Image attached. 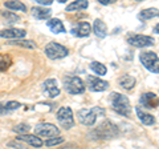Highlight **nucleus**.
<instances>
[{"label": "nucleus", "mask_w": 159, "mask_h": 149, "mask_svg": "<svg viewBox=\"0 0 159 149\" xmlns=\"http://www.w3.org/2000/svg\"><path fill=\"white\" fill-rule=\"evenodd\" d=\"M109 97H110V103H111L113 109L118 115H122L126 117L131 116V104L125 95L118 93V92H111Z\"/></svg>", "instance_id": "nucleus-1"}, {"label": "nucleus", "mask_w": 159, "mask_h": 149, "mask_svg": "<svg viewBox=\"0 0 159 149\" xmlns=\"http://www.w3.org/2000/svg\"><path fill=\"white\" fill-rule=\"evenodd\" d=\"M98 116H105V109L99 107H93V108H82L77 112V117L80 123L86 127L94 125Z\"/></svg>", "instance_id": "nucleus-2"}, {"label": "nucleus", "mask_w": 159, "mask_h": 149, "mask_svg": "<svg viewBox=\"0 0 159 149\" xmlns=\"http://www.w3.org/2000/svg\"><path fill=\"white\" fill-rule=\"evenodd\" d=\"M64 89L70 95H81L85 92V84L77 76H65L62 81Z\"/></svg>", "instance_id": "nucleus-3"}, {"label": "nucleus", "mask_w": 159, "mask_h": 149, "mask_svg": "<svg viewBox=\"0 0 159 149\" xmlns=\"http://www.w3.org/2000/svg\"><path fill=\"white\" fill-rule=\"evenodd\" d=\"M45 55L51 60H58V59H64L69 55V49L64 47L62 44H58L56 41H51L45 46Z\"/></svg>", "instance_id": "nucleus-4"}, {"label": "nucleus", "mask_w": 159, "mask_h": 149, "mask_svg": "<svg viewBox=\"0 0 159 149\" xmlns=\"http://www.w3.org/2000/svg\"><path fill=\"white\" fill-rule=\"evenodd\" d=\"M139 60L147 71L152 73H159V56L155 52L145 51L139 55Z\"/></svg>", "instance_id": "nucleus-5"}, {"label": "nucleus", "mask_w": 159, "mask_h": 149, "mask_svg": "<svg viewBox=\"0 0 159 149\" xmlns=\"http://www.w3.org/2000/svg\"><path fill=\"white\" fill-rule=\"evenodd\" d=\"M94 135H96V138L109 140V138H113L118 135V128L110 121H105L94 131Z\"/></svg>", "instance_id": "nucleus-6"}, {"label": "nucleus", "mask_w": 159, "mask_h": 149, "mask_svg": "<svg viewBox=\"0 0 159 149\" xmlns=\"http://www.w3.org/2000/svg\"><path fill=\"white\" fill-rule=\"evenodd\" d=\"M34 133H36V136H39V137L52 138V137L60 136V129L51 123H40L34 127Z\"/></svg>", "instance_id": "nucleus-7"}, {"label": "nucleus", "mask_w": 159, "mask_h": 149, "mask_svg": "<svg viewBox=\"0 0 159 149\" xmlns=\"http://www.w3.org/2000/svg\"><path fill=\"white\" fill-rule=\"evenodd\" d=\"M57 121L64 129H70L74 125L73 111L69 107H62L57 112Z\"/></svg>", "instance_id": "nucleus-8"}, {"label": "nucleus", "mask_w": 159, "mask_h": 149, "mask_svg": "<svg viewBox=\"0 0 159 149\" xmlns=\"http://www.w3.org/2000/svg\"><path fill=\"white\" fill-rule=\"evenodd\" d=\"M127 43L137 48H146L155 44V39L152 36H146V35H131L127 37Z\"/></svg>", "instance_id": "nucleus-9"}, {"label": "nucleus", "mask_w": 159, "mask_h": 149, "mask_svg": "<svg viewBox=\"0 0 159 149\" xmlns=\"http://www.w3.org/2000/svg\"><path fill=\"white\" fill-rule=\"evenodd\" d=\"M86 83H88V88L92 92H103L109 88V83L97 76H88Z\"/></svg>", "instance_id": "nucleus-10"}, {"label": "nucleus", "mask_w": 159, "mask_h": 149, "mask_svg": "<svg viewBox=\"0 0 159 149\" xmlns=\"http://www.w3.org/2000/svg\"><path fill=\"white\" fill-rule=\"evenodd\" d=\"M139 104L143 105V108L155 109L159 105V97L152 92H146L141 96V99H139Z\"/></svg>", "instance_id": "nucleus-11"}, {"label": "nucleus", "mask_w": 159, "mask_h": 149, "mask_svg": "<svg viewBox=\"0 0 159 149\" xmlns=\"http://www.w3.org/2000/svg\"><path fill=\"white\" fill-rule=\"evenodd\" d=\"M27 31L21 28H7L0 31V37L4 39H11V40H19V39L25 37Z\"/></svg>", "instance_id": "nucleus-12"}, {"label": "nucleus", "mask_w": 159, "mask_h": 149, "mask_svg": "<svg viewBox=\"0 0 159 149\" xmlns=\"http://www.w3.org/2000/svg\"><path fill=\"white\" fill-rule=\"evenodd\" d=\"M70 32L74 35L76 37H86L90 35L92 32V27L90 24L86 23V22H80V23H76L74 26L72 27Z\"/></svg>", "instance_id": "nucleus-13"}, {"label": "nucleus", "mask_w": 159, "mask_h": 149, "mask_svg": "<svg viewBox=\"0 0 159 149\" xmlns=\"http://www.w3.org/2000/svg\"><path fill=\"white\" fill-rule=\"evenodd\" d=\"M43 89H44V93H45L48 97H57L60 95L58 83H57V80H54V79H48V80L44 81Z\"/></svg>", "instance_id": "nucleus-14"}, {"label": "nucleus", "mask_w": 159, "mask_h": 149, "mask_svg": "<svg viewBox=\"0 0 159 149\" xmlns=\"http://www.w3.org/2000/svg\"><path fill=\"white\" fill-rule=\"evenodd\" d=\"M17 141H21V142H25V144H29L31 147H34V148H40L44 145L43 140L40 138L39 136L36 135H29V133H27V135H20L17 138Z\"/></svg>", "instance_id": "nucleus-15"}, {"label": "nucleus", "mask_w": 159, "mask_h": 149, "mask_svg": "<svg viewBox=\"0 0 159 149\" xmlns=\"http://www.w3.org/2000/svg\"><path fill=\"white\" fill-rule=\"evenodd\" d=\"M135 112H137V115H138V118L141 120V123L143 124V125L150 127V125H154V124H155V117H154L152 115H150V113L142 111L141 107H137L135 108Z\"/></svg>", "instance_id": "nucleus-16"}, {"label": "nucleus", "mask_w": 159, "mask_h": 149, "mask_svg": "<svg viewBox=\"0 0 159 149\" xmlns=\"http://www.w3.org/2000/svg\"><path fill=\"white\" fill-rule=\"evenodd\" d=\"M92 29L94 31V33H96L97 37L103 39V37L107 36V27H106V24L101 20V19H96V20H94Z\"/></svg>", "instance_id": "nucleus-17"}, {"label": "nucleus", "mask_w": 159, "mask_h": 149, "mask_svg": "<svg viewBox=\"0 0 159 149\" xmlns=\"http://www.w3.org/2000/svg\"><path fill=\"white\" fill-rule=\"evenodd\" d=\"M47 26L53 33H64L66 31L65 27H64V23L58 19H49L47 22Z\"/></svg>", "instance_id": "nucleus-18"}, {"label": "nucleus", "mask_w": 159, "mask_h": 149, "mask_svg": "<svg viewBox=\"0 0 159 149\" xmlns=\"http://www.w3.org/2000/svg\"><path fill=\"white\" fill-rule=\"evenodd\" d=\"M32 16L39 19V20H47L48 17H51L52 11L48 8H43V7H33L32 9Z\"/></svg>", "instance_id": "nucleus-19"}, {"label": "nucleus", "mask_w": 159, "mask_h": 149, "mask_svg": "<svg viewBox=\"0 0 159 149\" xmlns=\"http://www.w3.org/2000/svg\"><path fill=\"white\" fill-rule=\"evenodd\" d=\"M157 16H159L158 8H146L139 12V15H138V17L141 19V20H150V19H154Z\"/></svg>", "instance_id": "nucleus-20"}, {"label": "nucleus", "mask_w": 159, "mask_h": 149, "mask_svg": "<svg viewBox=\"0 0 159 149\" xmlns=\"http://www.w3.org/2000/svg\"><path fill=\"white\" fill-rule=\"evenodd\" d=\"M135 77L130 76V74H125V76H122L121 79H119V85L123 87L125 89H127V91H130V89H133L134 87H135Z\"/></svg>", "instance_id": "nucleus-21"}, {"label": "nucleus", "mask_w": 159, "mask_h": 149, "mask_svg": "<svg viewBox=\"0 0 159 149\" xmlns=\"http://www.w3.org/2000/svg\"><path fill=\"white\" fill-rule=\"evenodd\" d=\"M4 7L8 9H12V11H21V12H27V6L21 2H15V0H11V2H4Z\"/></svg>", "instance_id": "nucleus-22"}, {"label": "nucleus", "mask_w": 159, "mask_h": 149, "mask_svg": "<svg viewBox=\"0 0 159 149\" xmlns=\"http://www.w3.org/2000/svg\"><path fill=\"white\" fill-rule=\"evenodd\" d=\"M89 68H90L96 74H98V76H105L106 72H107L106 67L103 65L102 63H99V61H92L90 65H89Z\"/></svg>", "instance_id": "nucleus-23"}, {"label": "nucleus", "mask_w": 159, "mask_h": 149, "mask_svg": "<svg viewBox=\"0 0 159 149\" xmlns=\"http://www.w3.org/2000/svg\"><path fill=\"white\" fill-rule=\"evenodd\" d=\"M89 6V3L86 0H78V2H73L69 6H66V11L72 12V11H77V9H86Z\"/></svg>", "instance_id": "nucleus-24"}, {"label": "nucleus", "mask_w": 159, "mask_h": 149, "mask_svg": "<svg viewBox=\"0 0 159 149\" xmlns=\"http://www.w3.org/2000/svg\"><path fill=\"white\" fill-rule=\"evenodd\" d=\"M8 44H11V46L23 47V48H29V49H34V48H36V44H34L33 40H21V39H19V40H11Z\"/></svg>", "instance_id": "nucleus-25"}, {"label": "nucleus", "mask_w": 159, "mask_h": 149, "mask_svg": "<svg viewBox=\"0 0 159 149\" xmlns=\"http://www.w3.org/2000/svg\"><path fill=\"white\" fill-rule=\"evenodd\" d=\"M11 64H12V59L9 55L0 53V72L7 71V69L11 67Z\"/></svg>", "instance_id": "nucleus-26"}, {"label": "nucleus", "mask_w": 159, "mask_h": 149, "mask_svg": "<svg viewBox=\"0 0 159 149\" xmlns=\"http://www.w3.org/2000/svg\"><path fill=\"white\" fill-rule=\"evenodd\" d=\"M29 129H31V127H29L28 124L21 123V124H17V125L13 128V132L19 133V136H20V135H27V133L29 132Z\"/></svg>", "instance_id": "nucleus-27"}, {"label": "nucleus", "mask_w": 159, "mask_h": 149, "mask_svg": "<svg viewBox=\"0 0 159 149\" xmlns=\"http://www.w3.org/2000/svg\"><path fill=\"white\" fill-rule=\"evenodd\" d=\"M64 142V137L61 136H57V137H52V138H48V140L44 142L47 147H54V145H58V144H62Z\"/></svg>", "instance_id": "nucleus-28"}, {"label": "nucleus", "mask_w": 159, "mask_h": 149, "mask_svg": "<svg viewBox=\"0 0 159 149\" xmlns=\"http://www.w3.org/2000/svg\"><path fill=\"white\" fill-rule=\"evenodd\" d=\"M20 107H21V104H20L19 101H13V100H12V101L6 103V111H7V113L16 111V109H19Z\"/></svg>", "instance_id": "nucleus-29"}, {"label": "nucleus", "mask_w": 159, "mask_h": 149, "mask_svg": "<svg viewBox=\"0 0 159 149\" xmlns=\"http://www.w3.org/2000/svg\"><path fill=\"white\" fill-rule=\"evenodd\" d=\"M3 16L7 19L9 24H12L13 22H17V20H19V16H17V15H15V13H12V12H3Z\"/></svg>", "instance_id": "nucleus-30"}, {"label": "nucleus", "mask_w": 159, "mask_h": 149, "mask_svg": "<svg viewBox=\"0 0 159 149\" xmlns=\"http://www.w3.org/2000/svg\"><path fill=\"white\" fill-rule=\"evenodd\" d=\"M8 147H12V148H17V149H28L27 147H24V145H21L17 140L16 141H11V142H8Z\"/></svg>", "instance_id": "nucleus-31"}, {"label": "nucleus", "mask_w": 159, "mask_h": 149, "mask_svg": "<svg viewBox=\"0 0 159 149\" xmlns=\"http://www.w3.org/2000/svg\"><path fill=\"white\" fill-rule=\"evenodd\" d=\"M37 4H40V6H51L52 2H49V0H37Z\"/></svg>", "instance_id": "nucleus-32"}, {"label": "nucleus", "mask_w": 159, "mask_h": 149, "mask_svg": "<svg viewBox=\"0 0 159 149\" xmlns=\"http://www.w3.org/2000/svg\"><path fill=\"white\" fill-rule=\"evenodd\" d=\"M6 103H0V115H6Z\"/></svg>", "instance_id": "nucleus-33"}, {"label": "nucleus", "mask_w": 159, "mask_h": 149, "mask_svg": "<svg viewBox=\"0 0 159 149\" xmlns=\"http://www.w3.org/2000/svg\"><path fill=\"white\" fill-rule=\"evenodd\" d=\"M110 3H113L111 0H99V4H102V6H107Z\"/></svg>", "instance_id": "nucleus-34"}, {"label": "nucleus", "mask_w": 159, "mask_h": 149, "mask_svg": "<svg viewBox=\"0 0 159 149\" xmlns=\"http://www.w3.org/2000/svg\"><path fill=\"white\" fill-rule=\"evenodd\" d=\"M154 33H158L159 35V23L157 24L155 27H154Z\"/></svg>", "instance_id": "nucleus-35"}]
</instances>
